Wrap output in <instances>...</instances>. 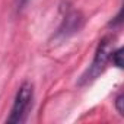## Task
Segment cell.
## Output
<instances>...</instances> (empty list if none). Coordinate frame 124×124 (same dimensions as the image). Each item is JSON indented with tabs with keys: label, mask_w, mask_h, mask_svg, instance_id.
Here are the masks:
<instances>
[{
	"label": "cell",
	"mask_w": 124,
	"mask_h": 124,
	"mask_svg": "<svg viewBox=\"0 0 124 124\" xmlns=\"http://www.w3.org/2000/svg\"><path fill=\"white\" fill-rule=\"evenodd\" d=\"M34 107V85L31 82H23L13 99V105L10 109V114L6 120L9 124H21L25 123L32 111Z\"/></svg>",
	"instance_id": "2"
},
{
	"label": "cell",
	"mask_w": 124,
	"mask_h": 124,
	"mask_svg": "<svg viewBox=\"0 0 124 124\" xmlns=\"http://www.w3.org/2000/svg\"><path fill=\"white\" fill-rule=\"evenodd\" d=\"M28 0H21V5H23V3H26Z\"/></svg>",
	"instance_id": "6"
},
{
	"label": "cell",
	"mask_w": 124,
	"mask_h": 124,
	"mask_svg": "<svg viewBox=\"0 0 124 124\" xmlns=\"http://www.w3.org/2000/svg\"><path fill=\"white\" fill-rule=\"evenodd\" d=\"M111 63L114 66H117L118 69L123 67V48H114V51L111 54Z\"/></svg>",
	"instance_id": "4"
},
{
	"label": "cell",
	"mask_w": 124,
	"mask_h": 124,
	"mask_svg": "<svg viewBox=\"0 0 124 124\" xmlns=\"http://www.w3.org/2000/svg\"><path fill=\"white\" fill-rule=\"evenodd\" d=\"M83 26V16L79 13V12H76V10H72V12H69L66 16H64V19H63V23H61V26L58 28V32H57V35L58 37H70V35H73V34H76V32H79V29Z\"/></svg>",
	"instance_id": "3"
},
{
	"label": "cell",
	"mask_w": 124,
	"mask_h": 124,
	"mask_svg": "<svg viewBox=\"0 0 124 124\" xmlns=\"http://www.w3.org/2000/svg\"><path fill=\"white\" fill-rule=\"evenodd\" d=\"M114 45H115V37L114 35H105L98 42L93 60H92L91 66L85 70V73L80 76L79 86H85V85L92 83L107 69V64L111 63V54L114 51Z\"/></svg>",
	"instance_id": "1"
},
{
	"label": "cell",
	"mask_w": 124,
	"mask_h": 124,
	"mask_svg": "<svg viewBox=\"0 0 124 124\" xmlns=\"http://www.w3.org/2000/svg\"><path fill=\"white\" fill-rule=\"evenodd\" d=\"M123 104H124V96H123V93H120V95L115 98V108H117V111H118L120 115L124 114V107H123Z\"/></svg>",
	"instance_id": "5"
}]
</instances>
